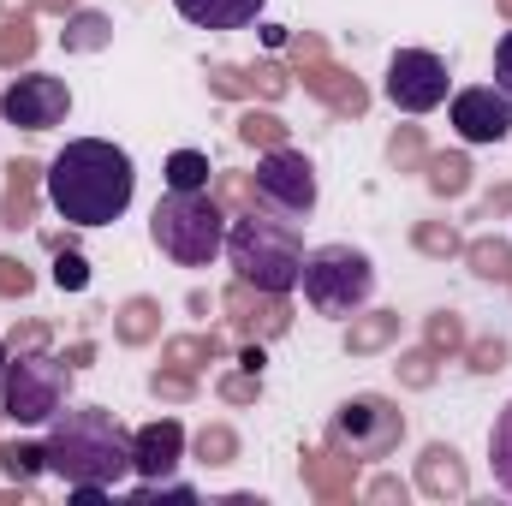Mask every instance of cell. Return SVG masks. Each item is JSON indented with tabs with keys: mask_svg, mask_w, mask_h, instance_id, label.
I'll list each match as a JSON object with an SVG mask.
<instances>
[{
	"mask_svg": "<svg viewBox=\"0 0 512 506\" xmlns=\"http://www.w3.org/2000/svg\"><path fill=\"white\" fill-rule=\"evenodd\" d=\"M227 262L233 274L268 292V298H286L298 292V274H304V239H298V221L286 215H268V209H251L239 221H227Z\"/></svg>",
	"mask_w": 512,
	"mask_h": 506,
	"instance_id": "3957f363",
	"label": "cell"
},
{
	"mask_svg": "<svg viewBox=\"0 0 512 506\" xmlns=\"http://www.w3.org/2000/svg\"><path fill=\"white\" fill-rule=\"evenodd\" d=\"M149 245L179 268H209L227 251V215L209 191H167L149 209Z\"/></svg>",
	"mask_w": 512,
	"mask_h": 506,
	"instance_id": "277c9868",
	"label": "cell"
},
{
	"mask_svg": "<svg viewBox=\"0 0 512 506\" xmlns=\"http://www.w3.org/2000/svg\"><path fill=\"white\" fill-rule=\"evenodd\" d=\"M185 459V423L179 417H155L143 429H131V471L137 483H167Z\"/></svg>",
	"mask_w": 512,
	"mask_h": 506,
	"instance_id": "7c38bea8",
	"label": "cell"
},
{
	"mask_svg": "<svg viewBox=\"0 0 512 506\" xmlns=\"http://www.w3.org/2000/svg\"><path fill=\"white\" fill-rule=\"evenodd\" d=\"M447 120L459 131V143L483 149V143H507L512 137V96L495 84H471L447 96Z\"/></svg>",
	"mask_w": 512,
	"mask_h": 506,
	"instance_id": "8fae6325",
	"label": "cell"
},
{
	"mask_svg": "<svg viewBox=\"0 0 512 506\" xmlns=\"http://www.w3.org/2000/svg\"><path fill=\"white\" fill-rule=\"evenodd\" d=\"M54 286H60V292H84V286H90V262H84L78 251H60V262H54Z\"/></svg>",
	"mask_w": 512,
	"mask_h": 506,
	"instance_id": "e0dca14e",
	"label": "cell"
},
{
	"mask_svg": "<svg viewBox=\"0 0 512 506\" xmlns=\"http://www.w3.org/2000/svg\"><path fill=\"white\" fill-rule=\"evenodd\" d=\"M167 191H209V155L173 149L167 155Z\"/></svg>",
	"mask_w": 512,
	"mask_h": 506,
	"instance_id": "9a60e30c",
	"label": "cell"
},
{
	"mask_svg": "<svg viewBox=\"0 0 512 506\" xmlns=\"http://www.w3.org/2000/svg\"><path fill=\"white\" fill-rule=\"evenodd\" d=\"M42 453H48V477H60L66 489H120L131 471V429L108 411V405H66L48 435H42Z\"/></svg>",
	"mask_w": 512,
	"mask_h": 506,
	"instance_id": "7a4b0ae2",
	"label": "cell"
},
{
	"mask_svg": "<svg viewBox=\"0 0 512 506\" xmlns=\"http://www.w3.org/2000/svg\"><path fill=\"white\" fill-rule=\"evenodd\" d=\"M298 292H304V304L316 316L346 322V316H358L376 298V262L358 245H316V251H304Z\"/></svg>",
	"mask_w": 512,
	"mask_h": 506,
	"instance_id": "5b68a950",
	"label": "cell"
},
{
	"mask_svg": "<svg viewBox=\"0 0 512 506\" xmlns=\"http://www.w3.org/2000/svg\"><path fill=\"white\" fill-rule=\"evenodd\" d=\"M382 96L399 114H435L447 96H453V78H447V60L429 54V48H399L387 60Z\"/></svg>",
	"mask_w": 512,
	"mask_h": 506,
	"instance_id": "9c48e42d",
	"label": "cell"
},
{
	"mask_svg": "<svg viewBox=\"0 0 512 506\" xmlns=\"http://www.w3.org/2000/svg\"><path fill=\"white\" fill-rule=\"evenodd\" d=\"M6 364H12V352H6V340H0V387H6Z\"/></svg>",
	"mask_w": 512,
	"mask_h": 506,
	"instance_id": "ffe728a7",
	"label": "cell"
},
{
	"mask_svg": "<svg viewBox=\"0 0 512 506\" xmlns=\"http://www.w3.org/2000/svg\"><path fill=\"white\" fill-rule=\"evenodd\" d=\"M489 471H495V489L512 495V399L495 411V423H489Z\"/></svg>",
	"mask_w": 512,
	"mask_h": 506,
	"instance_id": "5bb4252c",
	"label": "cell"
},
{
	"mask_svg": "<svg viewBox=\"0 0 512 506\" xmlns=\"http://www.w3.org/2000/svg\"><path fill=\"white\" fill-rule=\"evenodd\" d=\"M48 209L72 227H114L137 197V167L108 137H72L42 173Z\"/></svg>",
	"mask_w": 512,
	"mask_h": 506,
	"instance_id": "6da1fadb",
	"label": "cell"
},
{
	"mask_svg": "<svg viewBox=\"0 0 512 506\" xmlns=\"http://www.w3.org/2000/svg\"><path fill=\"white\" fill-rule=\"evenodd\" d=\"M72 405V364L48 358V352H24L6 364V387H0V411L24 429H48L60 411Z\"/></svg>",
	"mask_w": 512,
	"mask_h": 506,
	"instance_id": "52a82bcc",
	"label": "cell"
},
{
	"mask_svg": "<svg viewBox=\"0 0 512 506\" xmlns=\"http://www.w3.org/2000/svg\"><path fill=\"white\" fill-rule=\"evenodd\" d=\"M0 471H6L12 483H30V477H42V471H48V453H42V441H36V447H30V441L6 447V453H0Z\"/></svg>",
	"mask_w": 512,
	"mask_h": 506,
	"instance_id": "2e32d148",
	"label": "cell"
},
{
	"mask_svg": "<svg viewBox=\"0 0 512 506\" xmlns=\"http://www.w3.org/2000/svg\"><path fill=\"white\" fill-rule=\"evenodd\" d=\"M251 197H256V209H268V215H286V221H304V215H316V203H322L316 161H310L304 149H292V143H274V149L256 161Z\"/></svg>",
	"mask_w": 512,
	"mask_h": 506,
	"instance_id": "ba28073f",
	"label": "cell"
},
{
	"mask_svg": "<svg viewBox=\"0 0 512 506\" xmlns=\"http://www.w3.org/2000/svg\"><path fill=\"white\" fill-rule=\"evenodd\" d=\"M495 90H507L512 96V30L495 42Z\"/></svg>",
	"mask_w": 512,
	"mask_h": 506,
	"instance_id": "ac0fdd59",
	"label": "cell"
},
{
	"mask_svg": "<svg viewBox=\"0 0 512 506\" xmlns=\"http://www.w3.org/2000/svg\"><path fill=\"white\" fill-rule=\"evenodd\" d=\"M256 137H268V149H274V143H280V120H268V114H262V120H245V143H256Z\"/></svg>",
	"mask_w": 512,
	"mask_h": 506,
	"instance_id": "d6986e66",
	"label": "cell"
},
{
	"mask_svg": "<svg viewBox=\"0 0 512 506\" xmlns=\"http://www.w3.org/2000/svg\"><path fill=\"white\" fill-rule=\"evenodd\" d=\"M66 114H72V90L54 72H18L0 90V120L18 131H54L66 126Z\"/></svg>",
	"mask_w": 512,
	"mask_h": 506,
	"instance_id": "30bf717a",
	"label": "cell"
},
{
	"mask_svg": "<svg viewBox=\"0 0 512 506\" xmlns=\"http://www.w3.org/2000/svg\"><path fill=\"white\" fill-rule=\"evenodd\" d=\"M399 441H405V411L387 393H352L328 417V447L340 459H352V465H376Z\"/></svg>",
	"mask_w": 512,
	"mask_h": 506,
	"instance_id": "8992f818",
	"label": "cell"
},
{
	"mask_svg": "<svg viewBox=\"0 0 512 506\" xmlns=\"http://www.w3.org/2000/svg\"><path fill=\"white\" fill-rule=\"evenodd\" d=\"M268 0H173V12L197 30H245L262 18Z\"/></svg>",
	"mask_w": 512,
	"mask_h": 506,
	"instance_id": "4fadbf2b",
	"label": "cell"
}]
</instances>
